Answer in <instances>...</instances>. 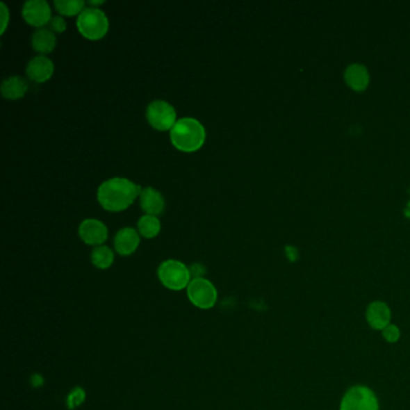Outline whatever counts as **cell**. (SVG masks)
<instances>
[{
    "label": "cell",
    "instance_id": "7402d4cb",
    "mask_svg": "<svg viewBox=\"0 0 410 410\" xmlns=\"http://www.w3.org/2000/svg\"><path fill=\"white\" fill-rule=\"evenodd\" d=\"M49 27L54 33H63L67 29V22L62 16H52L49 23Z\"/></svg>",
    "mask_w": 410,
    "mask_h": 410
},
{
    "label": "cell",
    "instance_id": "e0dca14e",
    "mask_svg": "<svg viewBox=\"0 0 410 410\" xmlns=\"http://www.w3.org/2000/svg\"><path fill=\"white\" fill-rule=\"evenodd\" d=\"M90 259H92V263L95 268L106 270V268H111L113 260H115V254L110 247L98 245L92 252Z\"/></svg>",
    "mask_w": 410,
    "mask_h": 410
},
{
    "label": "cell",
    "instance_id": "8992f818",
    "mask_svg": "<svg viewBox=\"0 0 410 410\" xmlns=\"http://www.w3.org/2000/svg\"><path fill=\"white\" fill-rule=\"evenodd\" d=\"M339 410H379V402L370 388L357 385L345 393Z\"/></svg>",
    "mask_w": 410,
    "mask_h": 410
},
{
    "label": "cell",
    "instance_id": "ac0fdd59",
    "mask_svg": "<svg viewBox=\"0 0 410 410\" xmlns=\"http://www.w3.org/2000/svg\"><path fill=\"white\" fill-rule=\"evenodd\" d=\"M138 231L146 238H153L161 231V222L156 215L152 214H145L138 219Z\"/></svg>",
    "mask_w": 410,
    "mask_h": 410
},
{
    "label": "cell",
    "instance_id": "3957f363",
    "mask_svg": "<svg viewBox=\"0 0 410 410\" xmlns=\"http://www.w3.org/2000/svg\"><path fill=\"white\" fill-rule=\"evenodd\" d=\"M77 29L90 40H100L108 31V18L103 10L85 8L77 17Z\"/></svg>",
    "mask_w": 410,
    "mask_h": 410
},
{
    "label": "cell",
    "instance_id": "ffe728a7",
    "mask_svg": "<svg viewBox=\"0 0 410 410\" xmlns=\"http://www.w3.org/2000/svg\"><path fill=\"white\" fill-rule=\"evenodd\" d=\"M85 400V391L82 388H72L67 398V406L70 410L76 409L83 404Z\"/></svg>",
    "mask_w": 410,
    "mask_h": 410
},
{
    "label": "cell",
    "instance_id": "5b68a950",
    "mask_svg": "<svg viewBox=\"0 0 410 410\" xmlns=\"http://www.w3.org/2000/svg\"><path fill=\"white\" fill-rule=\"evenodd\" d=\"M190 304L200 309H211L217 304L218 293L212 281L206 278H194L187 288Z\"/></svg>",
    "mask_w": 410,
    "mask_h": 410
},
{
    "label": "cell",
    "instance_id": "5bb4252c",
    "mask_svg": "<svg viewBox=\"0 0 410 410\" xmlns=\"http://www.w3.org/2000/svg\"><path fill=\"white\" fill-rule=\"evenodd\" d=\"M56 44H57L56 34L49 28H38L31 35V45L36 52L49 54L54 51Z\"/></svg>",
    "mask_w": 410,
    "mask_h": 410
},
{
    "label": "cell",
    "instance_id": "cb8c5ba5",
    "mask_svg": "<svg viewBox=\"0 0 410 410\" xmlns=\"http://www.w3.org/2000/svg\"><path fill=\"white\" fill-rule=\"evenodd\" d=\"M0 6H1V18H3V26H1V31H0V33L3 34L5 29H6L8 22H9V10H8L6 5H5L4 3H1Z\"/></svg>",
    "mask_w": 410,
    "mask_h": 410
},
{
    "label": "cell",
    "instance_id": "7c38bea8",
    "mask_svg": "<svg viewBox=\"0 0 410 410\" xmlns=\"http://www.w3.org/2000/svg\"><path fill=\"white\" fill-rule=\"evenodd\" d=\"M140 245V236L135 229L122 228L115 236V248L118 254L126 256L133 254Z\"/></svg>",
    "mask_w": 410,
    "mask_h": 410
},
{
    "label": "cell",
    "instance_id": "7a4b0ae2",
    "mask_svg": "<svg viewBox=\"0 0 410 410\" xmlns=\"http://www.w3.org/2000/svg\"><path fill=\"white\" fill-rule=\"evenodd\" d=\"M170 138L174 147L179 151L195 152L205 142L206 130L195 118L184 117L176 122L170 131Z\"/></svg>",
    "mask_w": 410,
    "mask_h": 410
},
{
    "label": "cell",
    "instance_id": "8fae6325",
    "mask_svg": "<svg viewBox=\"0 0 410 410\" xmlns=\"http://www.w3.org/2000/svg\"><path fill=\"white\" fill-rule=\"evenodd\" d=\"M26 72L31 81L41 83L49 80L54 75V64L46 56H36L28 62Z\"/></svg>",
    "mask_w": 410,
    "mask_h": 410
},
{
    "label": "cell",
    "instance_id": "484cf974",
    "mask_svg": "<svg viewBox=\"0 0 410 410\" xmlns=\"http://www.w3.org/2000/svg\"><path fill=\"white\" fill-rule=\"evenodd\" d=\"M103 3L104 1H90V4L95 5V6H97V5L103 4Z\"/></svg>",
    "mask_w": 410,
    "mask_h": 410
},
{
    "label": "cell",
    "instance_id": "d6986e66",
    "mask_svg": "<svg viewBox=\"0 0 410 410\" xmlns=\"http://www.w3.org/2000/svg\"><path fill=\"white\" fill-rule=\"evenodd\" d=\"M85 3L83 0H54V6L59 13L67 16L80 15L85 8Z\"/></svg>",
    "mask_w": 410,
    "mask_h": 410
},
{
    "label": "cell",
    "instance_id": "d4e9b609",
    "mask_svg": "<svg viewBox=\"0 0 410 410\" xmlns=\"http://www.w3.org/2000/svg\"><path fill=\"white\" fill-rule=\"evenodd\" d=\"M45 383V380L42 378V375H39V373H35V375H33L31 377V384L33 388H41L42 385Z\"/></svg>",
    "mask_w": 410,
    "mask_h": 410
},
{
    "label": "cell",
    "instance_id": "30bf717a",
    "mask_svg": "<svg viewBox=\"0 0 410 410\" xmlns=\"http://www.w3.org/2000/svg\"><path fill=\"white\" fill-rule=\"evenodd\" d=\"M366 319L372 329L383 331L385 327L390 325L391 309L385 302L375 301L367 307Z\"/></svg>",
    "mask_w": 410,
    "mask_h": 410
},
{
    "label": "cell",
    "instance_id": "4fadbf2b",
    "mask_svg": "<svg viewBox=\"0 0 410 410\" xmlns=\"http://www.w3.org/2000/svg\"><path fill=\"white\" fill-rule=\"evenodd\" d=\"M140 204L142 210L147 214L158 215L165 208V200L159 190L154 188L147 187L142 189L140 194Z\"/></svg>",
    "mask_w": 410,
    "mask_h": 410
},
{
    "label": "cell",
    "instance_id": "2e32d148",
    "mask_svg": "<svg viewBox=\"0 0 410 410\" xmlns=\"http://www.w3.org/2000/svg\"><path fill=\"white\" fill-rule=\"evenodd\" d=\"M345 80L354 90H365L367 85H368L370 76H368V72L366 70L365 67L359 65V64H354V65L347 69Z\"/></svg>",
    "mask_w": 410,
    "mask_h": 410
},
{
    "label": "cell",
    "instance_id": "603a6c76",
    "mask_svg": "<svg viewBox=\"0 0 410 410\" xmlns=\"http://www.w3.org/2000/svg\"><path fill=\"white\" fill-rule=\"evenodd\" d=\"M189 271H190L192 279L194 278H204V274L206 273V268L201 263H192V266L189 268Z\"/></svg>",
    "mask_w": 410,
    "mask_h": 410
},
{
    "label": "cell",
    "instance_id": "44dd1931",
    "mask_svg": "<svg viewBox=\"0 0 410 410\" xmlns=\"http://www.w3.org/2000/svg\"><path fill=\"white\" fill-rule=\"evenodd\" d=\"M383 337L388 343H396L397 341L401 337V331L396 325H390L385 327L383 330Z\"/></svg>",
    "mask_w": 410,
    "mask_h": 410
},
{
    "label": "cell",
    "instance_id": "277c9868",
    "mask_svg": "<svg viewBox=\"0 0 410 410\" xmlns=\"http://www.w3.org/2000/svg\"><path fill=\"white\" fill-rule=\"evenodd\" d=\"M158 277L161 284L172 291L187 289L192 281V274L184 263L179 260H166L158 268Z\"/></svg>",
    "mask_w": 410,
    "mask_h": 410
},
{
    "label": "cell",
    "instance_id": "52a82bcc",
    "mask_svg": "<svg viewBox=\"0 0 410 410\" xmlns=\"http://www.w3.org/2000/svg\"><path fill=\"white\" fill-rule=\"evenodd\" d=\"M146 117L149 124L156 130H171L177 122L174 107L165 100H154L148 104Z\"/></svg>",
    "mask_w": 410,
    "mask_h": 410
},
{
    "label": "cell",
    "instance_id": "ba28073f",
    "mask_svg": "<svg viewBox=\"0 0 410 410\" xmlns=\"http://www.w3.org/2000/svg\"><path fill=\"white\" fill-rule=\"evenodd\" d=\"M26 22L38 28H44L51 21V8L46 0H28L22 8Z\"/></svg>",
    "mask_w": 410,
    "mask_h": 410
},
{
    "label": "cell",
    "instance_id": "9c48e42d",
    "mask_svg": "<svg viewBox=\"0 0 410 410\" xmlns=\"http://www.w3.org/2000/svg\"><path fill=\"white\" fill-rule=\"evenodd\" d=\"M79 235L82 241L90 245H103L108 236L106 225L98 219H85L79 227Z\"/></svg>",
    "mask_w": 410,
    "mask_h": 410
},
{
    "label": "cell",
    "instance_id": "6da1fadb",
    "mask_svg": "<svg viewBox=\"0 0 410 410\" xmlns=\"http://www.w3.org/2000/svg\"><path fill=\"white\" fill-rule=\"evenodd\" d=\"M142 188L123 177H113L100 184L98 201L104 208L111 212L128 208L141 194Z\"/></svg>",
    "mask_w": 410,
    "mask_h": 410
},
{
    "label": "cell",
    "instance_id": "9a60e30c",
    "mask_svg": "<svg viewBox=\"0 0 410 410\" xmlns=\"http://www.w3.org/2000/svg\"><path fill=\"white\" fill-rule=\"evenodd\" d=\"M27 81L17 75L6 77L1 82V94L4 98L10 99V100L23 98L24 94L27 93Z\"/></svg>",
    "mask_w": 410,
    "mask_h": 410
}]
</instances>
